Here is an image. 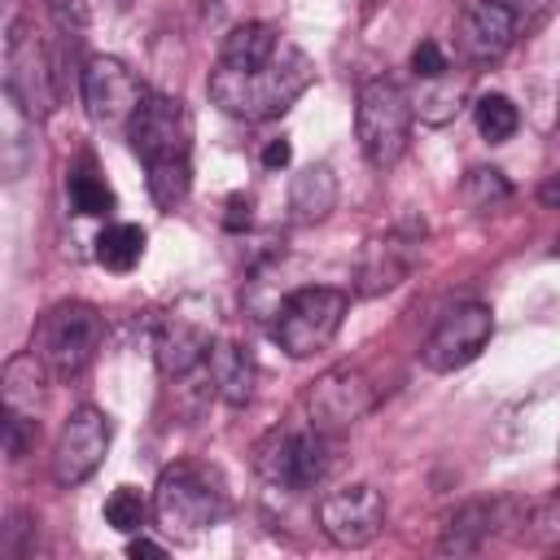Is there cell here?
I'll return each instance as SVG.
<instances>
[{"mask_svg":"<svg viewBox=\"0 0 560 560\" xmlns=\"http://www.w3.org/2000/svg\"><path fill=\"white\" fill-rule=\"evenodd\" d=\"M311 83L315 66L298 44H289L271 22H241L223 39L206 92L228 118L267 122L280 118Z\"/></svg>","mask_w":560,"mask_h":560,"instance_id":"1","label":"cell"},{"mask_svg":"<svg viewBox=\"0 0 560 560\" xmlns=\"http://www.w3.org/2000/svg\"><path fill=\"white\" fill-rule=\"evenodd\" d=\"M127 140L131 153L144 162L149 197L158 201V210L184 206L192 188V118L184 101L166 92H149L136 118L127 122Z\"/></svg>","mask_w":560,"mask_h":560,"instance_id":"2","label":"cell"},{"mask_svg":"<svg viewBox=\"0 0 560 560\" xmlns=\"http://www.w3.org/2000/svg\"><path fill=\"white\" fill-rule=\"evenodd\" d=\"M105 341V319L92 302H57L39 315L31 332V354L48 368L52 381H74L92 368Z\"/></svg>","mask_w":560,"mask_h":560,"instance_id":"3","label":"cell"},{"mask_svg":"<svg viewBox=\"0 0 560 560\" xmlns=\"http://www.w3.org/2000/svg\"><path fill=\"white\" fill-rule=\"evenodd\" d=\"M411 118H416V105H411V96L398 79L376 74L359 88V96H354V136H359L363 158L376 171H389L407 153Z\"/></svg>","mask_w":560,"mask_h":560,"instance_id":"4","label":"cell"},{"mask_svg":"<svg viewBox=\"0 0 560 560\" xmlns=\"http://www.w3.org/2000/svg\"><path fill=\"white\" fill-rule=\"evenodd\" d=\"M4 96L31 122H39L57 109L52 52H48L44 35L35 31V22H26V18H13L9 35H4Z\"/></svg>","mask_w":560,"mask_h":560,"instance_id":"5","label":"cell"},{"mask_svg":"<svg viewBox=\"0 0 560 560\" xmlns=\"http://www.w3.org/2000/svg\"><path fill=\"white\" fill-rule=\"evenodd\" d=\"M214 328H219V306L206 293H184L175 306L158 319L153 328V359L166 381H184L197 372L210 350H214Z\"/></svg>","mask_w":560,"mask_h":560,"instance_id":"6","label":"cell"},{"mask_svg":"<svg viewBox=\"0 0 560 560\" xmlns=\"http://www.w3.org/2000/svg\"><path fill=\"white\" fill-rule=\"evenodd\" d=\"M346 311H350V293L346 289H332V284L293 289L280 302L276 319H271V337L289 359H311L337 337Z\"/></svg>","mask_w":560,"mask_h":560,"instance_id":"7","label":"cell"},{"mask_svg":"<svg viewBox=\"0 0 560 560\" xmlns=\"http://www.w3.org/2000/svg\"><path fill=\"white\" fill-rule=\"evenodd\" d=\"M153 516L171 538H197L223 516V490L201 464H171L153 486Z\"/></svg>","mask_w":560,"mask_h":560,"instance_id":"8","label":"cell"},{"mask_svg":"<svg viewBox=\"0 0 560 560\" xmlns=\"http://www.w3.org/2000/svg\"><path fill=\"white\" fill-rule=\"evenodd\" d=\"M254 468L271 490L302 494L328 472V433L306 424V429H271L254 446Z\"/></svg>","mask_w":560,"mask_h":560,"instance_id":"9","label":"cell"},{"mask_svg":"<svg viewBox=\"0 0 560 560\" xmlns=\"http://www.w3.org/2000/svg\"><path fill=\"white\" fill-rule=\"evenodd\" d=\"M79 88H83L88 118L105 131H127V122L136 118V109L149 96V88L136 79V70L118 57H88Z\"/></svg>","mask_w":560,"mask_h":560,"instance_id":"10","label":"cell"},{"mask_svg":"<svg viewBox=\"0 0 560 560\" xmlns=\"http://www.w3.org/2000/svg\"><path fill=\"white\" fill-rule=\"evenodd\" d=\"M490 332H494L490 306H486V302H459V306H451V311L433 324V332L424 337L420 363H424L429 372H459V368H468V363L486 350Z\"/></svg>","mask_w":560,"mask_h":560,"instance_id":"11","label":"cell"},{"mask_svg":"<svg viewBox=\"0 0 560 560\" xmlns=\"http://www.w3.org/2000/svg\"><path fill=\"white\" fill-rule=\"evenodd\" d=\"M372 407H376V389H372L368 372L350 368V363L319 372L311 381V389H306V416L324 433H341V429L359 424Z\"/></svg>","mask_w":560,"mask_h":560,"instance_id":"12","label":"cell"},{"mask_svg":"<svg viewBox=\"0 0 560 560\" xmlns=\"http://www.w3.org/2000/svg\"><path fill=\"white\" fill-rule=\"evenodd\" d=\"M109 438H114V424L101 407H74L57 433V446H52V481L61 490L83 486L101 468Z\"/></svg>","mask_w":560,"mask_h":560,"instance_id":"13","label":"cell"},{"mask_svg":"<svg viewBox=\"0 0 560 560\" xmlns=\"http://www.w3.org/2000/svg\"><path fill=\"white\" fill-rule=\"evenodd\" d=\"M516 39H521V9L512 0H464L455 26V44L464 61L494 66L512 52Z\"/></svg>","mask_w":560,"mask_h":560,"instance_id":"14","label":"cell"},{"mask_svg":"<svg viewBox=\"0 0 560 560\" xmlns=\"http://www.w3.org/2000/svg\"><path fill=\"white\" fill-rule=\"evenodd\" d=\"M319 516V529L328 542L337 547H368L381 525H385V499L376 486L368 481H354V486H341V490H328L315 508Z\"/></svg>","mask_w":560,"mask_h":560,"instance_id":"15","label":"cell"},{"mask_svg":"<svg viewBox=\"0 0 560 560\" xmlns=\"http://www.w3.org/2000/svg\"><path fill=\"white\" fill-rule=\"evenodd\" d=\"M420 236H424V223H407V228H389L385 236L368 241L363 245V258H359V293H385L394 284H402L420 258Z\"/></svg>","mask_w":560,"mask_h":560,"instance_id":"16","label":"cell"},{"mask_svg":"<svg viewBox=\"0 0 560 560\" xmlns=\"http://www.w3.org/2000/svg\"><path fill=\"white\" fill-rule=\"evenodd\" d=\"M512 512H516V503H508V499H472V503L455 508L451 521H446V529H442L438 551L442 556H468V551H477L503 525H521L525 512L521 516H512Z\"/></svg>","mask_w":560,"mask_h":560,"instance_id":"17","label":"cell"},{"mask_svg":"<svg viewBox=\"0 0 560 560\" xmlns=\"http://www.w3.org/2000/svg\"><path fill=\"white\" fill-rule=\"evenodd\" d=\"M206 372H210V389L228 402V407H245L249 398H254V381H258V372H254V359H249V350H241L236 341H214V350H210V359H206Z\"/></svg>","mask_w":560,"mask_h":560,"instance_id":"18","label":"cell"},{"mask_svg":"<svg viewBox=\"0 0 560 560\" xmlns=\"http://www.w3.org/2000/svg\"><path fill=\"white\" fill-rule=\"evenodd\" d=\"M332 206H337V175H332V166H324V162L302 166L293 175V184H289V210H293V219L298 223H319V219L332 214Z\"/></svg>","mask_w":560,"mask_h":560,"instance_id":"19","label":"cell"},{"mask_svg":"<svg viewBox=\"0 0 560 560\" xmlns=\"http://www.w3.org/2000/svg\"><path fill=\"white\" fill-rule=\"evenodd\" d=\"M48 368L26 350V354H13L4 363V407L9 411H22V416H35V402H39V389H44Z\"/></svg>","mask_w":560,"mask_h":560,"instance_id":"20","label":"cell"},{"mask_svg":"<svg viewBox=\"0 0 560 560\" xmlns=\"http://www.w3.org/2000/svg\"><path fill=\"white\" fill-rule=\"evenodd\" d=\"M66 197H70V206H74L79 214H109V210H114V188H109L105 175L96 171L92 153H83V158L70 166V175H66Z\"/></svg>","mask_w":560,"mask_h":560,"instance_id":"21","label":"cell"},{"mask_svg":"<svg viewBox=\"0 0 560 560\" xmlns=\"http://www.w3.org/2000/svg\"><path fill=\"white\" fill-rule=\"evenodd\" d=\"M144 254V228L136 223H109L101 236H96V262L105 271H131Z\"/></svg>","mask_w":560,"mask_h":560,"instance_id":"22","label":"cell"},{"mask_svg":"<svg viewBox=\"0 0 560 560\" xmlns=\"http://www.w3.org/2000/svg\"><path fill=\"white\" fill-rule=\"evenodd\" d=\"M472 118H477L481 140H490V144L512 140V136H516V127H521V109H516V105H512L503 92H486V96H477Z\"/></svg>","mask_w":560,"mask_h":560,"instance_id":"23","label":"cell"},{"mask_svg":"<svg viewBox=\"0 0 560 560\" xmlns=\"http://www.w3.org/2000/svg\"><path fill=\"white\" fill-rule=\"evenodd\" d=\"M459 96H464V79H451V70H446V74H438V79H424V88H420V96H416L411 105H416L420 122H433V127H438V122L455 118Z\"/></svg>","mask_w":560,"mask_h":560,"instance_id":"24","label":"cell"},{"mask_svg":"<svg viewBox=\"0 0 560 560\" xmlns=\"http://www.w3.org/2000/svg\"><path fill=\"white\" fill-rule=\"evenodd\" d=\"M508 197H512V184L503 179V171H494V166H472V171L464 175V201H468L477 214L499 210Z\"/></svg>","mask_w":560,"mask_h":560,"instance_id":"25","label":"cell"},{"mask_svg":"<svg viewBox=\"0 0 560 560\" xmlns=\"http://www.w3.org/2000/svg\"><path fill=\"white\" fill-rule=\"evenodd\" d=\"M144 516H149V503H144V494H140L136 486H118V490L105 499V521H109L118 534H136V529L144 525Z\"/></svg>","mask_w":560,"mask_h":560,"instance_id":"26","label":"cell"},{"mask_svg":"<svg viewBox=\"0 0 560 560\" xmlns=\"http://www.w3.org/2000/svg\"><path fill=\"white\" fill-rule=\"evenodd\" d=\"M31 442H35V416H22V411H9L4 407V455L9 459H22Z\"/></svg>","mask_w":560,"mask_h":560,"instance_id":"27","label":"cell"},{"mask_svg":"<svg viewBox=\"0 0 560 560\" xmlns=\"http://www.w3.org/2000/svg\"><path fill=\"white\" fill-rule=\"evenodd\" d=\"M411 70H416V79H438V74L451 70V61H446L438 39H420L416 52H411Z\"/></svg>","mask_w":560,"mask_h":560,"instance_id":"28","label":"cell"},{"mask_svg":"<svg viewBox=\"0 0 560 560\" xmlns=\"http://www.w3.org/2000/svg\"><path fill=\"white\" fill-rule=\"evenodd\" d=\"M48 13L57 18V26H61L66 35H79V31H83V22H88L83 0H48Z\"/></svg>","mask_w":560,"mask_h":560,"instance_id":"29","label":"cell"},{"mask_svg":"<svg viewBox=\"0 0 560 560\" xmlns=\"http://www.w3.org/2000/svg\"><path fill=\"white\" fill-rule=\"evenodd\" d=\"M538 201H542L547 210H560V171H551V175L538 184Z\"/></svg>","mask_w":560,"mask_h":560,"instance_id":"30","label":"cell"},{"mask_svg":"<svg viewBox=\"0 0 560 560\" xmlns=\"http://www.w3.org/2000/svg\"><path fill=\"white\" fill-rule=\"evenodd\" d=\"M262 166H267V171L289 166V140H271V144L262 149Z\"/></svg>","mask_w":560,"mask_h":560,"instance_id":"31","label":"cell"},{"mask_svg":"<svg viewBox=\"0 0 560 560\" xmlns=\"http://www.w3.org/2000/svg\"><path fill=\"white\" fill-rule=\"evenodd\" d=\"M127 556H136V560H140V556H153V560H162V556H166V547L140 534V538H131V542H127Z\"/></svg>","mask_w":560,"mask_h":560,"instance_id":"32","label":"cell"},{"mask_svg":"<svg viewBox=\"0 0 560 560\" xmlns=\"http://www.w3.org/2000/svg\"><path fill=\"white\" fill-rule=\"evenodd\" d=\"M556 455H560V442H556Z\"/></svg>","mask_w":560,"mask_h":560,"instance_id":"33","label":"cell"},{"mask_svg":"<svg viewBox=\"0 0 560 560\" xmlns=\"http://www.w3.org/2000/svg\"><path fill=\"white\" fill-rule=\"evenodd\" d=\"M556 254H560V245H556Z\"/></svg>","mask_w":560,"mask_h":560,"instance_id":"34","label":"cell"}]
</instances>
